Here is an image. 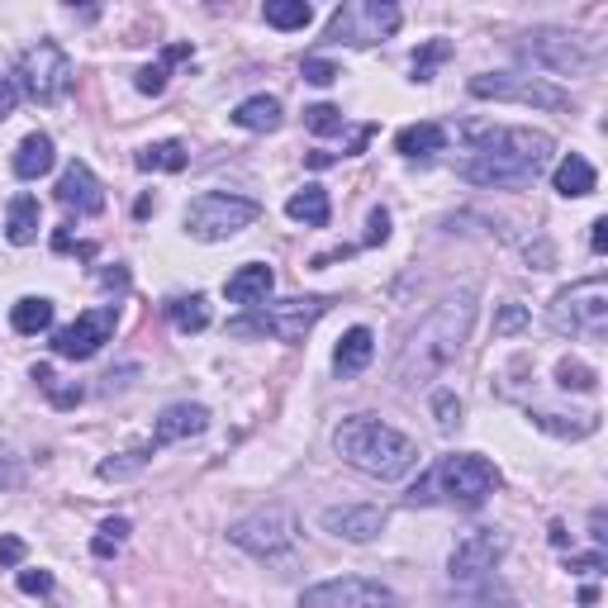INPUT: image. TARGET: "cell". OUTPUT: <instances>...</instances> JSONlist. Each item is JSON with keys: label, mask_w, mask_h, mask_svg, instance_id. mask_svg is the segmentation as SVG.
Returning <instances> with one entry per match:
<instances>
[{"label": "cell", "mask_w": 608, "mask_h": 608, "mask_svg": "<svg viewBox=\"0 0 608 608\" xmlns=\"http://www.w3.org/2000/svg\"><path fill=\"white\" fill-rule=\"evenodd\" d=\"M475 300H480L475 285H461L457 295H447L438 310L409 333V343L395 362L400 385H423L457 362L461 347H467V337H471V324H475Z\"/></svg>", "instance_id": "1"}, {"label": "cell", "mask_w": 608, "mask_h": 608, "mask_svg": "<svg viewBox=\"0 0 608 608\" xmlns=\"http://www.w3.org/2000/svg\"><path fill=\"white\" fill-rule=\"evenodd\" d=\"M471 157L461 163V182L471 186H528L551 163V138L542 129H467Z\"/></svg>", "instance_id": "2"}, {"label": "cell", "mask_w": 608, "mask_h": 608, "mask_svg": "<svg viewBox=\"0 0 608 608\" xmlns=\"http://www.w3.org/2000/svg\"><path fill=\"white\" fill-rule=\"evenodd\" d=\"M333 452L375 480H400L419 467V442L404 438L400 428L381 423L375 414H352L333 428Z\"/></svg>", "instance_id": "3"}, {"label": "cell", "mask_w": 608, "mask_h": 608, "mask_svg": "<svg viewBox=\"0 0 608 608\" xmlns=\"http://www.w3.org/2000/svg\"><path fill=\"white\" fill-rule=\"evenodd\" d=\"M494 490H499L494 461L475 457V452H457V457H442L438 467L409 490V504H438V499H447V504H457V509H480Z\"/></svg>", "instance_id": "4"}, {"label": "cell", "mask_w": 608, "mask_h": 608, "mask_svg": "<svg viewBox=\"0 0 608 608\" xmlns=\"http://www.w3.org/2000/svg\"><path fill=\"white\" fill-rule=\"evenodd\" d=\"M328 314L324 295H304V300H281V304H257L253 314L228 318L234 337H281V343H304L310 328Z\"/></svg>", "instance_id": "5"}, {"label": "cell", "mask_w": 608, "mask_h": 608, "mask_svg": "<svg viewBox=\"0 0 608 608\" xmlns=\"http://www.w3.org/2000/svg\"><path fill=\"white\" fill-rule=\"evenodd\" d=\"M547 328L561 333V337H585L595 343L608 328V281L604 276H589L576 281L547 304Z\"/></svg>", "instance_id": "6"}, {"label": "cell", "mask_w": 608, "mask_h": 608, "mask_svg": "<svg viewBox=\"0 0 608 608\" xmlns=\"http://www.w3.org/2000/svg\"><path fill=\"white\" fill-rule=\"evenodd\" d=\"M257 219H262V205L234 190H205L186 205V234L200 243H224L243 234V228H253Z\"/></svg>", "instance_id": "7"}, {"label": "cell", "mask_w": 608, "mask_h": 608, "mask_svg": "<svg viewBox=\"0 0 608 608\" xmlns=\"http://www.w3.org/2000/svg\"><path fill=\"white\" fill-rule=\"evenodd\" d=\"M71 81H77V67H71L62 43H52V39H39L33 48H24L20 71H14V86L39 105H58L71 91Z\"/></svg>", "instance_id": "8"}, {"label": "cell", "mask_w": 608, "mask_h": 608, "mask_svg": "<svg viewBox=\"0 0 608 608\" xmlns=\"http://www.w3.org/2000/svg\"><path fill=\"white\" fill-rule=\"evenodd\" d=\"M400 6L390 0H347V6L333 10L328 20V39L333 43H352V48H366V43H381L400 29Z\"/></svg>", "instance_id": "9"}, {"label": "cell", "mask_w": 608, "mask_h": 608, "mask_svg": "<svg viewBox=\"0 0 608 608\" xmlns=\"http://www.w3.org/2000/svg\"><path fill=\"white\" fill-rule=\"evenodd\" d=\"M471 96L532 105V110H570V91L551 86L547 77H528V71H486V77H471Z\"/></svg>", "instance_id": "10"}, {"label": "cell", "mask_w": 608, "mask_h": 608, "mask_svg": "<svg viewBox=\"0 0 608 608\" xmlns=\"http://www.w3.org/2000/svg\"><path fill=\"white\" fill-rule=\"evenodd\" d=\"M228 542L253 551V557H281V551L295 547V513L285 504H266V509H253L247 518H238L234 528H228Z\"/></svg>", "instance_id": "11"}, {"label": "cell", "mask_w": 608, "mask_h": 608, "mask_svg": "<svg viewBox=\"0 0 608 608\" xmlns=\"http://www.w3.org/2000/svg\"><path fill=\"white\" fill-rule=\"evenodd\" d=\"M504 551H509V538L499 528H480V532H467V538L457 542V551L447 557V576H452V585H480V580H490L499 561H504Z\"/></svg>", "instance_id": "12"}, {"label": "cell", "mask_w": 608, "mask_h": 608, "mask_svg": "<svg viewBox=\"0 0 608 608\" xmlns=\"http://www.w3.org/2000/svg\"><path fill=\"white\" fill-rule=\"evenodd\" d=\"M115 328H119V304H96V310L77 314L67 328L52 333V352L67 356V362H86V356H96L110 343Z\"/></svg>", "instance_id": "13"}, {"label": "cell", "mask_w": 608, "mask_h": 608, "mask_svg": "<svg viewBox=\"0 0 608 608\" xmlns=\"http://www.w3.org/2000/svg\"><path fill=\"white\" fill-rule=\"evenodd\" d=\"M390 604H395V595L366 576H337L324 585H310L300 599V608H390Z\"/></svg>", "instance_id": "14"}, {"label": "cell", "mask_w": 608, "mask_h": 608, "mask_svg": "<svg viewBox=\"0 0 608 608\" xmlns=\"http://www.w3.org/2000/svg\"><path fill=\"white\" fill-rule=\"evenodd\" d=\"M518 58H528L532 67H551V71H580L589 67V58L580 52L576 39H566V33H523V43H518Z\"/></svg>", "instance_id": "15"}, {"label": "cell", "mask_w": 608, "mask_h": 608, "mask_svg": "<svg viewBox=\"0 0 608 608\" xmlns=\"http://www.w3.org/2000/svg\"><path fill=\"white\" fill-rule=\"evenodd\" d=\"M333 538H347V542H375L390 523L385 509L375 504H343V509H324V518H318Z\"/></svg>", "instance_id": "16"}, {"label": "cell", "mask_w": 608, "mask_h": 608, "mask_svg": "<svg viewBox=\"0 0 608 608\" xmlns=\"http://www.w3.org/2000/svg\"><path fill=\"white\" fill-rule=\"evenodd\" d=\"M209 428V409L205 404H167L163 414H157V423H153V447L163 452V447H171V442H186V438H200Z\"/></svg>", "instance_id": "17"}, {"label": "cell", "mask_w": 608, "mask_h": 608, "mask_svg": "<svg viewBox=\"0 0 608 608\" xmlns=\"http://www.w3.org/2000/svg\"><path fill=\"white\" fill-rule=\"evenodd\" d=\"M58 200H62V209L100 214V209H105V186H100V176L86 167V163H71V167L58 176Z\"/></svg>", "instance_id": "18"}, {"label": "cell", "mask_w": 608, "mask_h": 608, "mask_svg": "<svg viewBox=\"0 0 608 608\" xmlns=\"http://www.w3.org/2000/svg\"><path fill=\"white\" fill-rule=\"evenodd\" d=\"M272 285H276V272H272V266L247 262V266H238V272L224 281V295H228V304H243V310H257V304H262L266 295H272Z\"/></svg>", "instance_id": "19"}, {"label": "cell", "mask_w": 608, "mask_h": 608, "mask_svg": "<svg viewBox=\"0 0 608 608\" xmlns=\"http://www.w3.org/2000/svg\"><path fill=\"white\" fill-rule=\"evenodd\" d=\"M371 356H375V337L371 328H347L343 337H337V352H333V371L337 375H362L371 366Z\"/></svg>", "instance_id": "20"}, {"label": "cell", "mask_w": 608, "mask_h": 608, "mask_svg": "<svg viewBox=\"0 0 608 608\" xmlns=\"http://www.w3.org/2000/svg\"><path fill=\"white\" fill-rule=\"evenodd\" d=\"M52 163H58V148H52L48 134H29L20 148H14V176H20V182H39V176L52 171Z\"/></svg>", "instance_id": "21"}, {"label": "cell", "mask_w": 608, "mask_h": 608, "mask_svg": "<svg viewBox=\"0 0 608 608\" xmlns=\"http://www.w3.org/2000/svg\"><path fill=\"white\" fill-rule=\"evenodd\" d=\"M551 186H557V195H566V200H580V195H595L599 171L589 167L580 153H570L557 163V171H551Z\"/></svg>", "instance_id": "22"}, {"label": "cell", "mask_w": 608, "mask_h": 608, "mask_svg": "<svg viewBox=\"0 0 608 608\" xmlns=\"http://www.w3.org/2000/svg\"><path fill=\"white\" fill-rule=\"evenodd\" d=\"M39 224H43V209L33 195H14L10 209H6V238L14 247H29L33 238H39Z\"/></svg>", "instance_id": "23"}, {"label": "cell", "mask_w": 608, "mask_h": 608, "mask_svg": "<svg viewBox=\"0 0 608 608\" xmlns=\"http://www.w3.org/2000/svg\"><path fill=\"white\" fill-rule=\"evenodd\" d=\"M285 214H291L295 224L328 228V219H333V200H328V190H324V186H304V190H295L291 200H285Z\"/></svg>", "instance_id": "24"}, {"label": "cell", "mask_w": 608, "mask_h": 608, "mask_svg": "<svg viewBox=\"0 0 608 608\" xmlns=\"http://www.w3.org/2000/svg\"><path fill=\"white\" fill-rule=\"evenodd\" d=\"M228 119L247 134H276L281 129V100L276 96H247Z\"/></svg>", "instance_id": "25"}, {"label": "cell", "mask_w": 608, "mask_h": 608, "mask_svg": "<svg viewBox=\"0 0 608 608\" xmlns=\"http://www.w3.org/2000/svg\"><path fill=\"white\" fill-rule=\"evenodd\" d=\"M447 148V129L442 124H409L395 134V153L400 157H433Z\"/></svg>", "instance_id": "26"}, {"label": "cell", "mask_w": 608, "mask_h": 608, "mask_svg": "<svg viewBox=\"0 0 608 608\" xmlns=\"http://www.w3.org/2000/svg\"><path fill=\"white\" fill-rule=\"evenodd\" d=\"M10 324H14V333H24V337L48 333V328H52V300H48V295H24V300L10 310Z\"/></svg>", "instance_id": "27"}, {"label": "cell", "mask_w": 608, "mask_h": 608, "mask_svg": "<svg viewBox=\"0 0 608 608\" xmlns=\"http://www.w3.org/2000/svg\"><path fill=\"white\" fill-rule=\"evenodd\" d=\"M138 171H182L186 167V143L163 138V143H148L138 157H134Z\"/></svg>", "instance_id": "28"}, {"label": "cell", "mask_w": 608, "mask_h": 608, "mask_svg": "<svg viewBox=\"0 0 608 608\" xmlns=\"http://www.w3.org/2000/svg\"><path fill=\"white\" fill-rule=\"evenodd\" d=\"M186 58H190V43L163 48V62H148V67H143L138 77H134V86H138L143 96H163V91H167V67H171V62H186Z\"/></svg>", "instance_id": "29"}, {"label": "cell", "mask_w": 608, "mask_h": 608, "mask_svg": "<svg viewBox=\"0 0 608 608\" xmlns=\"http://www.w3.org/2000/svg\"><path fill=\"white\" fill-rule=\"evenodd\" d=\"M167 314H171V324L182 333H205L209 328V300L205 295H176L167 304Z\"/></svg>", "instance_id": "30"}, {"label": "cell", "mask_w": 608, "mask_h": 608, "mask_svg": "<svg viewBox=\"0 0 608 608\" xmlns=\"http://www.w3.org/2000/svg\"><path fill=\"white\" fill-rule=\"evenodd\" d=\"M532 423L542 428V433H551V438H589L599 428V419L595 414H528Z\"/></svg>", "instance_id": "31"}, {"label": "cell", "mask_w": 608, "mask_h": 608, "mask_svg": "<svg viewBox=\"0 0 608 608\" xmlns=\"http://www.w3.org/2000/svg\"><path fill=\"white\" fill-rule=\"evenodd\" d=\"M262 14L272 29H310L314 24V6H304V0H266Z\"/></svg>", "instance_id": "32"}, {"label": "cell", "mask_w": 608, "mask_h": 608, "mask_svg": "<svg viewBox=\"0 0 608 608\" xmlns=\"http://www.w3.org/2000/svg\"><path fill=\"white\" fill-rule=\"evenodd\" d=\"M153 457H157L153 442L134 447V452H119V457H110V461H100V480H129V475H138L143 467H148Z\"/></svg>", "instance_id": "33"}, {"label": "cell", "mask_w": 608, "mask_h": 608, "mask_svg": "<svg viewBox=\"0 0 608 608\" xmlns=\"http://www.w3.org/2000/svg\"><path fill=\"white\" fill-rule=\"evenodd\" d=\"M33 381H39V390H48V400L58 409H77L81 404V385H62L58 375H52V366H33Z\"/></svg>", "instance_id": "34"}, {"label": "cell", "mask_w": 608, "mask_h": 608, "mask_svg": "<svg viewBox=\"0 0 608 608\" xmlns=\"http://www.w3.org/2000/svg\"><path fill=\"white\" fill-rule=\"evenodd\" d=\"M557 385L561 390H585V395H589V390H599V375L589 371L585 362H570V356H566V362L557 366Z\"/></svg>", "instance_id": "35"}, {"label": "cell", "mask_w": 608, "mask_h": 608, "mask_svg": "<svg viewBox=\"0 0 608 608\" xmlns=\"http://www.w3.org/2000/svg\"><path fill=\"white\" fill-rule=\"evenodd\" d=\"M124 538H129V518H110V523H100V538L91 542V551L96 557H115Z\"/></svg>", "instance_id": "36"}, {"label": "cell", "mask_w": 608, "mask_h": 608, "mask_svg": "<svg viewBox=\"0 0 608 608\" xmlns=\"http://www.w3.org/2000/svg\"><path fill=\"white\" fill-rule=\"evenodd\" d=\"M304 124H310L314 134H343V110H337V105H310Z\"/></svg>", "instance_id": "37"}, {"label": "cell", "mask_w": 608, "mask_h": 608, "mask_svg": "<svg viewBox=\"0 0 608 608\" xmlns=\"http://www.w3.org/2000/svg\"><path fill=\"white\" fill-rule=\"evenodd\" d=\"M433 414H438L442 433H457V428H461V400L452 395V390H438V395H433Z\"/></svg>", "instance_id": "38"}, {"label": "cell", "mask_w": 608, "mask_h": 608, "mask_svg": "<svg viewBox=\"0 0 608 608\" xmlns=\"http://www.w3.org/2000/svg\"><path fill=\"white\" fill-rule=\"evenodd\" d=\"M447 58V43L438 39V43H428V48H419L414 52V81H433V67Z\"/></svg>", "instance_id": "39"}, {"label": "cell", "mask_w": 608, "mask_h": 608, "mask_svg": "<svg viewBox=\"0 0 608 608\" xmlns=\"http://www.w3.org/2000/svg\"><path fill=\"white\" fill-rule=\"evenodd\" d=\"M300 71H304V81H314V86H333L337 77H343V71H337L328 58H304Z\"/></svg>", "instance_id": "40"}, {"label": "cell", "mask_w": 608, "mask_h": 608, "mask_svg": "<svg viewBox=\"0 0 608 608\" xmlns=\"http://www.w3.org/2000/svg\"><path fill=\"white\" fill-rule=\"evenodd\" d=\"M528 324V310L523 304H504V310H499V318H494V333H518Z\"/></svg>", "instance_id": "41"}, {"label": "cell", "mask_w": 608, "mask_h": 608, "mask_svg": "<svg viewBox=\"0 0 608 608\" xmlns=\"http://www.w3.org/2000/svg\"><path fill=\"white\" fill-rule=\"evenodd\" d=\"M20 589L24 595H52V576L48 570H20Z\"/></svg>", "instance_id": "42"}, {"label": "cell", "mask_w": 608, "mask_h": 608, "mask_svg": "<svg viewBox=\"0 0 608 608\" xmlns=\"http://www.w3.org/2000/svg\"><path fill=\"white\" fill-rule=\"evenodd\" d=\"M20 475H24V471H20V457H14L10 447H0V486H6V490L20 486Z\"/></svg>", "instance_id": "43"}, {"label": "cell", "mask_w": 608, "mask_h": 608, "mask_svg": "<svg viewBox=\"0 0 608 608\" xmlns=\"http://www.w3.org/2000/svg\"><path fill=\"white\" fill-rule=\"evenodd\" d=\"M14 105H20V86H14V77H0V119H10Z\"/></svg>", "instance_id": "44"}, {"label": "cell", "mask_w": 608, "mask_h": 608, "mask_svg": "<svg viewBox=\"0 0 608 608\" xmlns=\"http://www.w3.org/2000/svg\"><path fill=\"white\" fill-rule=\"evenodd\" d=\"M390 238V214L385 209H371V219H366V243H385Z\"/></svg>", "instance_id": "45"}, {"label": "cell", "mask_w": 608, "mask_h": 608, "mask_svg": "<svg viewBox=\"0 0 608 608\" xmlns=\"http://www.w3.org/2000/svg\"><path fill=\"white\" fill-rule=\"evenodd\" d=\"M608 561H604V551H589V557H570V570H576V576H599Z\"/></svg>", "instance_id": "46"}, {"label": "cell", "mask_w": 608, "mask_h": 608, "mask_svg": "<svg viewBox=\"0 0 608 608\" xmlns=\"http://www.w3.org/2000/svg\"><path fill=\"white\" fill-rule=\"evenodd\" d=\"M20 561H24V542H20V538H0V566L14 570Z\"/></svg>", "instance_id": "47"}, {"label": "cell", "mask_w": 608, "mask_h": 608, "mask_svg": "<svg viewBox=\"0 0 608 608\" xmlns=\"http://www.w3.org/2000/svg\"><path fill=\"white\" fill-rule=\"evenodd\" d=\"M589 247H595V253H608V219L589 224Z\"/></svg>", "instance_id": "48"}, {"label": "cell", "mask_w": 608, "mask_h": 608, "mask_svg": "<svg viewBox=\"0 0 608 608\" xmlns=\"http://www.w3.org/2000/svg\"><path fill=\"white\" fill-rule=\"evenodd\" d=\"M589 538H595V547H604V542H608V532H604V509L589 513Z\"/></svg>", "instance_id": "49"}, {"label": "cell", "mask_w": 608, "mask_h": 608, "mask_svg": "<svg viewBox=\"0 0 608 608\" xmlns=\"http://www.w3.org/2000/svg\"><path fill=\"white\" fill-rule=\"evenodd\" d=\"M390 608H395V604H390Z\"/></svg>", "instance_id": "50"}]
</instances>
